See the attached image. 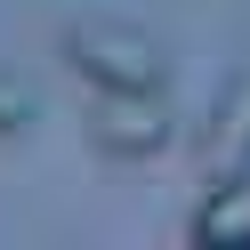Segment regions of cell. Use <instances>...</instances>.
I'll use <instances>...</instances> for the list:
<instances>
[{
  "instance_id": "obj_3",
  "label": "cell",
  "mask_w": 250,
  "mask_h": 250,
  "mask_svg": "<svg viewBox=\"0 0 250 250\" xmlns=\"http://www.w3.org/2000/svg\"><path fill=\"white\" fill-rule=\"evenodd\" d=\"M202 169L210 178H242L250 169V73H234L210 105V129H202Z\"/></svg>"
},
{
  "instance_id": "obj_5",
  "label": "cell",
  "mask_w": 250,
  "mask_h": 250,
  "mask_svg": "<svg viewBox=\"0 0 250 250\" xmlns=\"http://www.w3.org/2000/svg\"><path fill=\"white\" fill-rule=\"evenodd\" d=\"M33 121V81L24 73H0V137H17Z\"/></svg>"
},
{
  "instance_id": "obj_1",
  "label": "cell",
  "mask_w": 250,
  "mask_h": 250,
  "mask_svg": "<svg viewBox=\"0 0 250 250\" xmlns=\"http://www.w3.org/2000/svg\"><path fill=\"white\" fill-rule=\"evenodd\" d=\"M57 57L89 89H162V73H169L162 41L137 33V24H121V17H73L57 33Z\"/></svg>"
},
{
  "instance_id": "obj_4",
  "label": "cell",
  "mask_w": 250,
  "mask_h": 250,
  "mask_svg": "<svg viewBox=\"0 0 250 250\" xmlns=\"http://www.w3.org/2000/svg\"><path fill=\"white\" fill-rule=\"evenodd\" d=\"M186 234H194V250H250V169L242 178H218L210 194L194 202Z\"/></svg>"
},
{
  "instance_id": "obj_2",
  "label": "cell",
  "mask_w": 250,
  "mask_h": 250,
  "mask_svg": "<svg viewBox=\"0 0 250 250\" xmlns=\"http://www.w3.org/2000/svg\"><path fill=\"white\" fill-rule=\"evenodd\" d=\"M89 146L113 162H146L169 146V97L162 89H97L89 105Z\"/></svg>"
}]
</instances>
